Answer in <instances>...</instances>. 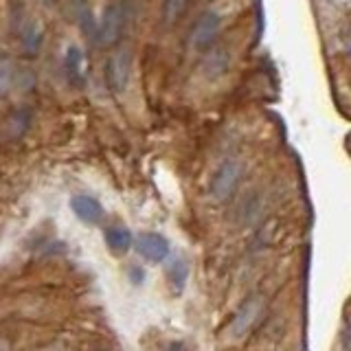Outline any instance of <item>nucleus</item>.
<instances>
[{"label": "nucleus", "instance_id": "nucleus-1", "mask_svg": "<svg viewBox=\"0 0 351 351\" xmlns=\"http://www.w3.org/2000/svg\"><path fill=\"white\" fill-rule=\"evenodd\" d=\"M241 180V162L235 158H226L219 162V167L211 176V184H208V193L215 202H226L233 197Z\"/></svg>", "mask_w": 351, "mask_h": 351}, {"label": "nucleus", "instance_id": "nucleus-2", "mask_svg": "<svg viewBox=\"0 0 351 351\" xmlns=\"http://www.w3.org/2000/svg\"><path fill=\"white\" fill-rule=\"evenodd\" d=\"M222 25H224L222 16L215 9H206L195 20V25L189 33V47L197 53H206L211 47H215L219 33H222Z\"/></svg>", "mask_w": 351, "mask_h": 351}, {"label": "nucleus", "instance_id": "nucleus-3", "mask_svg": "<svg viewBox=\"0 0 351 351\" xmlns=\"http://www.w3.org/2000/svg\"><path fill=\"white\" fill-rule=\"evenodd\" d=\"M130 75H132V60L128 51H117L108 58L106 62V80L110 90L121 95L125 93V88L130 84Z\"/></svg>", "mask_w": 351, "mask_h": 351}, {"label": "nucleus", "instance_id": "nucleus-4", "mask_svg": "<svg viewBox=\"0 0 351 351\" xmlns=\"http://www.w3.org/2000/svg\"><path fill=\"white\" fill-rule=\"evenodd\" d=\"M123 9L119 3L106 5L101 20H99V44L104 47H114L121 40V31H123Z\"/></svg>", "mask_w": 351, "mask_h": 351}, {"label": "nucleus", "instance_id": "nucleus-5", "mask_svg": "<svg viewBox=\"0 0 351 351\" xmlns=\"http://www.w3.org/2000/svg\"><path fill=\"white\" fill-rule=\"evenodd\" d=\"M62 69H64V77H66V82H69V86L84 88V84H86V58H84L82 47H77V44H69V47H66Z\"/></svg>", "mask_w": 351, "mask_h": 351}, {"label": "nucleus", "instance_id": "nucleus-6", "mask_svg": "<svg viewBox=\"0 0 351 351\" xmlns=\"http://www.w3.org/2000/svg\"><path fill=\"white\" fill-rule=\"evenodd\" d=\"M136 252L141 257H145L152 263H160L169 257L171 246H169V239L162 237L160 233H141L136 239Z\"/></svg>", "mask_w": 351, "mask_h": 351}, {"label": "nucleus", "instance_id": "nucleus-7", "mask_svg": "<svg viewBox=\"0 0 351 351\" xmlns=\"http://www.w3.org/2000/svg\"><path fill=\"white\" fill-rule=\"evenodd\" d=\"M71 208H73V213L86 224H99L104 219V206L93 195H84V193L73 195Z\"/></svg>", "mask_w": 351, "mask_h": 351}, {"label": "nucleus", "instance_id": "nucleus-8", "mask_svg": "<svg viewBox=\"0 0 351 351\" xmlns=\"http://www.w3.org/2000/svg\"><path fill=\"white\" fill-rule=\"evenodd\" d=\"M42 44H44V27H42V22L38 18L27 20L25 25L20 27V47H22V51L33 58V55L40 53Z\"/></svg>", "mask_w": 351, "mask_h": 351}, {"label": "nucleus", "instance_id": "nucleus-9", "mask_svg": "<svg viewBox=\"0 0 351 351\" xmlns=\"http://www.w3.org/2000/svg\"><path fill=\"white\" fill-rule=\"evenodd\" d=\"M259 307H261V301L257 296H250V299L241 305V310L237 312L235 321H233V329H230L235 338H241L252 327V323H255V318L259 314Z\"/></svg>", "mask_w": 351, "mask_h": 351}, {"label": "nucleus", "instance_id": "nucleus-10", "mask_svg": "<svg viewBox=\"0 0 351 351\" xmlns=\"http://www.w3.org/2000/svg\"><path fill=\"white\" fill-rule=\"evenodd\" d=\"M230 66V53L224 47H211L204 58V73L208 77H219L228 71Z\"/></svg>", "mask_w": 351, "mask_h": 351}, {"label": "nucleus", "instance_id": "nucleus-11", "mask_svg": "<svg viewBox=\"0 0 351 351\" xmlns=\"http://www.w3.org/2000/svg\"><path fill=\"white\" fill-rule=\"evenodd\" d=\"M31 121H33V112H31L29 108H16L14 112L9 114V119H7L9 136L11 138H20L31 128Z\"/></svg>", "mask_w": 351, "mask_h": 351}, {"label": "nucleus", "instance_id": "nucleus-12", "mask_svg": "<svg viewBox=\"0 0 351 351\" xmlns=\"http://www.w3.org/2000/svg\"><path fill=\"white\" fill-rule=\"evenodd\" d=\"M106 244L117 252H125V250H130L132 244H134V237H132L130 228H125V226H108L106 228Z\"/></svg>", "mask_w": 351, "mask_h": 351}, {"label": "nucleus", "instance_id": "nucleus-13", "mask_svg": "<svg viewBox=\"0 0 351 351\" xmlns=\"http://www.w3.org/2000/svg\"><path fill=\"white\" fill-rule=\"evenodd\" d=\"M77 20H80V27L86 40H90L93 44H99V20L95 18L93 9L88 7V3H84L77 11Z\"/></svg>", "mask_w": 351, "mask_h": 351}, {"label": "nucleus", "instance_id": "nucleus-14", "mask_svg": "<svg viewBox=\"0 0 351 351\" xmlns=\"http://www.w3.org/2000/svg\"><path fill=\"white\" fill-rule=\"evenodd\" d=\"M16 84V64L7 53H0V97H5Z\"/></svg>", "mask_w": 351, "mask_h": 351}, {"label": "nucleus", "instance_id": "nucleus-15", "mask_svg": "<svg viewBox=\"0 0 351 351\" xmlns=\"http://www.w3.org/2000/svg\"><path fill=\"white\" fill-rule=\"evenodd\" d=\"M167 274H169L171 285L180 292V290L184 288V283H186V277H189V266H186V261H184V259L176 257V259L171 261V266H169Z\"/></svg>", "mask_w": 351, "mask_h": 351}, {"label": "nucleus", "instance_id": "nucleus-16", "mask_svg": "<svg viewBox=\"0 0 351 351\" xmlns=\"http://www.w3.org/2000/svg\"><path fill=\"white\" fill-rule=\"evenodd\" d=\"M184 9H186V0H165V7H162L165 22H167V25H173V22L182 16Z\"/></svg>", "mask_w": 351, "mask_h": 351}, {"label": "nucleus", "instance_id": "nucleus-17", "mask_svg": "<svg viewBox=\"0 0 351 351\" xmlns=\"http://www.w3.org/2000/svg\"><path fill=\"white\" fill-rule=\"evenodd\" d=\"M327 5H332L334 9H340V11H345L347 14V9H349V5H351V0H325Z\"/></svg>", "mask_w": 351, "mask_h": 351}, {"label": "nucleus", "instance_id": "nucleus-18", "mask_svg": "<svg viewBox=\"0 0 351 351\" xmlns=\"http://www.w3.org/2000/svg\"><path fill=\"white\" fill-rule=\"evenodd\" d=\"M42 3H44V5H47V7H53L55 3H58V0H42Z\"/></svg>", "mask_w": 351, "mask_h": 351}]
</instances>
